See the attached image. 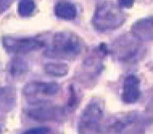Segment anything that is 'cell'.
Masks as SVG:
<instances>
[{
    "instance_id": "cell-1",
    "label": "cell",
    "mask_w": 153,
    "mask_h": 134,
    "mask_svg": "<svg viewBox=\"0 0 153 134\" xmlns=\"http://www.w3.org/2000/svg\"><path fill=\"white\" fill-rule=\"evenodd\" d=\"M83 43L76 33L69 31L56 32L45 54L51 58L71 59L82 53Z\"/></svg>"
},
{
    "instance_id": "cell-2",
    "label": "cell",
    "mask_w": 153,
    "mask_h": 134,
    "mask_svg": "<svg viewBox=\"0 0 153 134\" xmlns=\"http://www.w3.org/2000/svg\"><path fill=\"white\" fill-rule=\"evenodd\" d=\"M127 19L123 10L111 1L99 3L92 19L94 28L100 32H109L119 28Z\"/></svg>"
},
{
    "instance_id": "cell-3",
    "label": "cell",
    "mask_w": 153,
    "mask_h": 134,
    "mask_svg": "<svg viewBox=\"0 0 153 134\" xmlns=\"http://www.w3.org/2000/svg\"><path fill=\"white\" fill-rule=\"evenodd\" d=\"M2 42L8 53L16 54L30 53L45 46L43 40L36 37H4Z\"/></svg>"
},
{
    "instance_id": "cell-4",
    "label": "cell",
    "mask_w": 153,
    "mask_h": 134,
    "mask_svg": "<svg viewBox=\"0 0 153 134\" xmlns=\"http://www.w3.org/2000/svg\"><path fill=\"white\" fill-rule=\"evenodd\" d=\"M103 117V109L98 102H90L82 113L79 121V133L86 134L94 129H98V125Z\"/></svg>"
},
{
    "instance_id": "cell-5",
    "label": "cell",
    "mask_w": 153,
    "mask_h": 134,
    "mask_svg": "<svg viewBox=\"0 0 153 134\" xmlns=\"http://www.w3.org/2000/svg\"><path fill=\"white\" fill-rule=\"evenodd\" d=\"M27 114L35 121H51L61 117L62 112L57 107L46 102H32V105L27 109Z\"/></svg>"
},
{
    "instance_id": "cell-6",
    "label": "cell",
    "mask_w": 153,
    "mask_h": 134,
    "mask_svg": "<svg viewBox=\"0 0 153 134\" xmlns=\"http://www.w3.org/2000/svg\"><path fill=\"white\" fill-rule=\"evenodd\" d=\"M140 40L134 36L132 38L124 37L115 44L114 52L119 54V58L123 61L135 60L143 51Z\"/></svg>"
},
{
    "instance_id": "cell-7",
    "label": "cell",
    "mask_w": 153,
    "mask_h": 134,
    "mask_svg": "<svg viewBox=\"0 0 153 134\" xmlns=\"http://www.w3.org/2000/svg\"><path fill=\"white\" fill-rule=\"evenodd\" d=\"M60 90V85L56 82L33 81L27 83L23 88V94L28 99L40 95H56Z\"/></svg>"
},
{
    "instance_id": "cell-8",
    "label": "cell",
    "mask_w": 153,
    "mask_h": 134,
    "mask_svg": "<svg viewBox=\"0 0 153 134\" xmlns=\"http://www.w3.org/2000/svg\"><path fill=\"white\" fill-rule=\"evenodd\" d=\"M135 118L136 115L132 112L112 116L109 118L103 125H101L99 129H102L103 133H119L133 123Z\"/></svg>"
},
{
    "instance_id": "cell-9",
    "label": "cell",
    "mask_w": 153,
    "mask_h": 134,
    "mask_svg": "<svg viewBox=\"0 0 153 134\" xmlns=\"http://www.w3.org/2000/svg\"><path fill=\"white\" fill-rule=\"evenodd\" d=\"M140 82L135 75H128L124 79L122 100L127 104H132L140 97Z\"/></svg>"
},
{
    "instance_id": "cell-10",
    "label": "cell",
    "mask_w": 153,
    "mask_h": 134,
    "mask_svg": "<svg viewBox=\"0 0 153 134\" xmlns=\"http://www.w3.org/2000/svg\"><path fill=\"white\" fill-rule=\"evenodd\" d=\"M132 36L140 41L153 40V16L139 19L131 27Z\"/></svg>"
},
{
    "instance_id": "cell-11",
    "label": "cell",
    "mask_w": 153,
    "mask_h": 134,
    "mask_svg": "<svg viewBox=\"0 0 153 134\" xmlns=\"http://www.w3.org/2000/svg\"><path fill=\"white\" fill-rule=\"evenodd\" d=\"M54 13L59 19L64 20H73L76 17L77 11L73 3L67 1H61L56 4Z\"/></svg>"
},
{
    "instance_id": "cell-12",
    "label": "cell",
    "mask_w": 153,
    "mask_h": 134,
    "mask_svg": "<svg viewBox=\"0 0 153 134\" xmlns=\"http://www.w3.org/2000/svg\"><path fill=\"white\" fill-rule=\"evenodd\" d=\"M8 73L13 78H19L26 74L28 70V65L22 58H15L9 62Z\"/></svg>"
},
{
    "instance_id": "cell-13",
    "label": "cell",
    "mask_w": 153,
    "mask_h": 134,
    "mask_svg": "<svg viewBox=\"0 0 153 134\" xmlns=\"http://www.w3.org/2000/svg\"><path fill=\"white\" fill-rule=\"evenodd\" d=\"M44 69L46 74L55 77H63L69 72V66L65 63L59 62H50L45 64Z\"/></svg>"
},
{
    "instance_id": "cell-14",
    "label": "cell",
    "mask_w": 153,
    "mask_h": 134,
    "mask_svg": "<svg viewBox=\"0 0 153 134\" xmlns=\"http://www.w3.org/2000/svg\"><path fill=\"white\" fill-rule=\"evenodd\" d=\"M36 9L34 0H19L17 7L18 14L21 17H29L33 14Z\"/></svg>"
},
{
    "instance_id": "cell-15",
    "label": "cell",
    "mask_w": 153,
    "mask_h": 134,
    "mask_svg": "<svg viewBox=\"0 0 153 134\" xmlns=\"http://www.w3.org/2000/svg\"><path fill=\"white\" fill-rule=\"evenodd\" d=\"M49 129L48 127H35L27 130L24 134H48Z\"/></svg>"
},
{
    "instance_id": "cell-16",
    "label": "cell",
    "mask_w": 153,
    "mask_h": 134,
    "mask_svg": "<svg viewBox=\"0 0 153 134\" xmlns=\"http://www.w3.org/2000/svg\"><path fill=\"white\" fill-rule=\"evenodd\" d=\"M135 3V0H118V5L122 9L131 8Z\"/></svg>"
},
{
    "instance_id": "cell-17",
    "label": "cell",
    "mask_w": 153,
    "mask_h": 134,
    "mask_svg": "<svg viewBox=\"0 0 153 134\" xmlns=\"http://www.w3.org/2000/svg\"><path fill=\"white\" fill-rule=\"evenodd\" d=\"M13 0H0V14L3 13L11 5Z\"/></svg>"
},
{
    "instance_id": "cell-18",
    "label": "cell",
    "mask_w": 153,
    "mask_h": 134,
    "mask_svg": "<svg viewBox=\"0 0 153 134\" xmlns=\"http://www.w3.org/2000/svg\"><path fill=\"white\" fill-rule=\"evenodd\" d=\"M0 133H1V129H0Z\"/></svg>"
}]
</instances>
